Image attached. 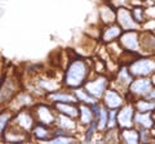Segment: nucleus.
Returning a JSON list of instances; mask_svg holds the SVG:
<instances>
[{
	"label": "nucleus",
	"instance_id": "nucleus-31",
	"mask_svg": "<svg viewBox=\"0 0 155 144\" xmlns=\"http://www.w3.org/2000/svg\"><path fill=\"white\" fill-rule=\"evenodd\" d=\"M96 133H97V125H96V121H94V122L89 124L88 126H85L83 140L85 143H91L92 140H93V136L96 135Z\"/></svg>",
	"mask_w": 155,
	"mask_h": 144
},
{
	"label": "nucleus",
	"instance_id": "nucleus-4",
	"mask_svg": "<svg viewBox=\"0 0 155 144\" xmlns=\"http://www.w3.org/2000/svg\"><path fill=\"white\" fill-rule=\"evenodd\" d=\"M153 83L150 77H133L132 83L128 86V92L125 94L127 102H134L138 98H145L153 89Z\"/></svg>",
	"mask_w": 155,
	"mask_h": 144
},
{
	"label": "nucleus",
	"instance_id": "nucleus-6",
	"mask_svg": "<svg viewBox=\"0 0 155 144\" xmlns=\"http://www.w3.org/2000/svg\"><path fill=\"white\" fill-rule=\"evenodd\" d=\"M132 80H133V76L129 72L127 64H120L118 71L115 72V75L111 76V79H110V88L118 90V92L125 95Z\"/></svg>",
	"mask_w": 155,
	"mask_h": 144
},
{
	"label": "nucleus",
	"instance_id": "nucleus-44",
	"mask_svg": "<svg viewBox=\"0 0 155 144\" xmlns=\"http://www.w3.org/2000/svg\"><path fill=\"white\" fill-rule=\"evenodd\" d=\"M154 33H155V32H154Z\"/></svg>",
	"mask_w": 155,
	"mask_h": 144
},
{
	"label": "nucleus",
	"instance_id": "nucleus-27",
	"mask_svg": "<svg viewBox=\"0 0 155 144\" xmlns=\"http://www.w3.org/2000/svg\"><path fill=\"white\" fill-rule=\"evenodd\" d=\"M72 92H74L75 97H76V99H78V102H79V103H84V104H89L91 105V104H93L96 102H98V99H96L94 97H92V95L87 92L83 86H81V88L74 89Z\"/></svg>",
	"mask_w": 155,
	"mask_h": 144
},
{
	"label": "nucleus",
	"instance_id": "nucleus-38",
	"mask_svg": "<svg viewBox=\"0 0 155 144\" xmlns=\"http://www.w3.org/2000/svg\"><path fill=\"white\" fill-rule=\"evenodd\" d=\"M150 80H151V83H153V85L155 86V72H154V74H153L151 76H150Z\"/></svg>",
	"mask_w": 155,
	"mask_h": 144
},
{
	"label": "nucleus",
	"instance_id": "nucleus-1",
	"mask_svg": "<svg viewBox=\"0 0 155 144\" xmlns=\"http://www.w3.org/2000/svg\"><path fill=\"white\" fill-rule=\"evenodd\" d=\"M92 75H93V70H92V62L89 59L81 58V57L71 58L67 62L64 72L62 86L70 90L81 88L92 77Z\"/></svg>",
	"mask_w": 155,
	"mask_h": 144
},
{
	"label": "nucleus",
	"instance_id": "nucleus-17",
	"mask_svg": "<svg viewBox=\"0 0 155 144\" xmlns=\"http://www.w3.org/2000/svg\"><path fill=\"white\" fill-rule=\"evenodd\" d=\"M54 126L62 129V130L69 131L70 134L76 135V133L79 131L80 125H79V122H78V120L74 118V117L66 116V114H62V113H57Z\"/></svg>",
	"mask_w": 155,
	"mask_h": 144
},
{
	"label": "nucleus",
	"instance_id": "nucleus-10",
	"mask_svg": "<svg viewBox=\"0 0 155 144\" xmlns=\"http://www.w3.org/2000/svg\"><path fill=\"white\" fill-rule=\"evenodd\" d=\"M116 23L123 28V31H141V25L138 22H136L132 11L128 7H120L116 9Z\"/></svg>",
	"mask_w": 155,
	"mask_h": 144
},
{
	"label": "nucleus",
	"instance_id": "nucleus-13",
	"mask_svg": "<svg viewBox=\"0 0 155 144\" xmlns=\"http://www.w3.org/2000/svg\"><path fill=\"white\" fill-rule=\"evenodd\" d=\"M125 102H127L125 95L118 92V90L110 88V86L106 89L105 94L102 95V98H101V103L107 109H119Z\"/></svg>",
	"mask_w": 155,
	"mask_h": 144
},
{
	"label": "nucleus",
	"instance_id": "nucleus-19",
	"mask_svg": "<svg viewBox=\"0 0 155 144\" xmlns=\"http://www.w3.org/2000/svg\"><path fill=\"white\" fill-rule=\"evenodd\" d=\"M30 134H31V138L35 139L36 142H49L51 139L54 136L53 127L47 126V125H43V124H39V122H36L34 125Z\"/></svg>",
	"mask_w": 155,
	"mask_h": 144
},
{
	"label": "nucleus",
	"instance_id": "nucleus-41",
	"mask_svg": "<svg viewBox=\"0 0 155 144\" xmlns=\"http://www.w3.org/2000/svg\"><path fill=\"white\" fill-rule=\"evenodd\" d=\"M4 75V74H3ZM3 75H0V83H2V79H3Z\"/></svg>",
	"mask_w": 155,
	"mask_h": 144
},
{
	"label": "nucleus",
	"instance_id": "nucleus-22",
	"mask_svg": "<svg viewBox=\"0 0 155 144\" xmlns=\"http://www.w3.org/2000/svg\"><path fill=\"white\" fill-rule=\"evenodd\" d=\"M133 122L136 129H150V130L155 124L151 112H136Z\"/></svg>",
	"mask_w": 155,
	"mask_h": 144
},
{
	"label": "nucleus",
	"instance_id": "nucleus-26",
	"mask_svg": "<svg viewBox=\"0 0 155 144\" xmlns=\"http://www.w3.org/2000/svg\"><path fill=\"white\" fill-rule=\"evenodd\" d=\"M13 116H14V112H12L9 108L5 107V108L0 109V140L3 139L4 131L8 127V125L11 124Z\"/></svg>",
	"mask_w": 155,
	"mask_h": 144
},
{
	"label": "nucleus",
	"instance_id": "nucleus-23",
	"mask_svg": "<svg viewBox=\"0 0 155 144\" xmlns=\"http://www.w3.org/2000/svg\"><path fill=\"white\" fill-rule=\"evenodd\" d=\"M119 140L122 143H130V144L140 143L138 129H136L134 126L127 129H119Z\"/></svg>",
	"mask_w": 155,
	"mask_h": 144
},
{
	"label": "nucleus",
	"instance_id": "nucleus-9",
	"mask_svg": "<svg viewBox=\"0 0 155 144\" xmlns=\"http://www.w3.org/2000/svg\"><path fill=\"white\" fill-rule=\"evenodd\" d=\"M38 99L35 98L30 90H19V92L14 95L13 99L8 103L7 108H9L12 112H17L19 109L23 108H32L36 104Z\"/></svg>",
	"mask_w": 155,
	"mask_h": 144
},
{
	"label": "nucleus",
	"instance_id": "nucleus-29",
	"mask_svg": "<svg viewBox=\"0 0 155 144\" xmlns=\"http://www.w3.org/2000/svg\"><path fill=\"white\" fill-rule=\"evenodd\" d=\"M102 134H104L102 142H106V143H116V142H120L119 140V127L106 129V130Z\"/></svg>",
	"mask_w": 155,
	"mask_h": 144
},
{
	"label": "nucleus",
	"instance_id": "nucleus-24",
	"mask_svg": "<svg viewBox=\"0 0 155 144\" xmlns=\"http://www.w3.org/2000/svg\"><path fill=\"white\" fill-rule=\"evenodd\" d=\"M57 113H62L66 116L78 118L79 116V104L75 103H54L53 104Z\"/></svg>",
	"mask_w": 155,
	"mask_h": 144
},
{
	"label": "nucleus",
	"instance_id": "nucleus-36",
	"mask_svg": "<svg viewBox=\"0 0 155 144\" xmlns=\"http://www.w3.org/2000/svg\"><path fill=\"white\" fill-rule=\"evenodd\" d=\"M109 3L115 9H118L120 7H128L129 8V0H109Z\"/></svg>",
	"mask_w": 155,
	"mask_h": 144
},
{
	"label": "nucleus",
	"instance_id": "nucleus-37",
	"mask_svg": "<svg viewBox=\"0 0 155 144\" xmlns=\"http://www.w3.org/2000/svg\"><path fill=\"white\" fill-rule=\"evenodd\" d=\"M145 98H147V99H150V100H155V86H153V89L150 90V93H149Z\"/></svg>",
	"mask_w": 155,
	"mask_h": 144
},
{
	"label": "nucleus",
	"instance_id": "nucleus-42",
	"mask_svg": "<svg viewBox=\"0 0 155 144\" xmlns=\"http://www.w3.org/2000/svg\"><path fill=\"white\" fill-rule=\"evenodd\" d=\"M142 2H143V3H145V2H146V0H142Z\"/></svg>",
	"mask_w": 155,
	"mask_h": 144
},
{
	"label": "nucleus",
	"instance_id": "nucleus-12",
	"mask_svg": "<svg viewBox=\"0 0 155 144\" xmlns=\"http://www.w3.org/2000/svg\"><path fill=\"white\" fill-rule=\"evenodd\" d=\"M12 122L16 125V126H18L19 129H22V130H25L27 133H31L34 125L36 124L31 108H23V109H19V111L14 112Z\"/></svg>",
	"mask_w": 155,
	"mask_h": 144
},
{
	"label": "nucleus",
	"instance_id": "nucleus-28",
	"mask_svg": "<svg viewBox=\"0 0 155 144\" xmlns=\"http://www.w3.org/2000/svg\"><path fill=\"white\" fill-rule=\"evenodd\" d=\"M107 116H109V109L102 104L101 111L98 113V116L96 118V125H97V131L104 133L107 129Z\"/></svg>",
	"mask_w": 155,
	"mask_h": 144
},
{
	"label": "nucleus",
	"instance_id": "nucleus-20",
	"mask_svg": "<svg viewBox=\"0 0 155 144\" xmlns=\"http://www.w3.org/2000/svg\"><path fill=\"white\" fill-rule=\"evenodd\" d=\"M141 54L155 55V33L141 31Z\"/></svg>",
	"mask_w": 155,
	"mask_h": 144
},
{
	"label": "nucleus",
	"instance_id": "nucleus-25",
	"mask_svg": "<svg viewBox=\"0 0 155 144\" xmlns=\"http://www.w3.org/2000/svg\"><path fill=\"white\" fill-rule=\"evenodd\" d=\"M136 112H154L155 111V100H150L147 98H138L133 102Z\"/></svg>",
	"mask_w": 155,
	"mask_h": 144
},
{
	"label": "nucleus",
	"instance_id": "nucleus-43",
	"mask_svg": "<svg viewBox=\"0 0 155 144\" xmlns=\"http://www.w3.org/2000/svg\"><path fill=\"white\" fill-rule=\"evenodd\" d=\"M106 2H109V0H106Z\"/></svg>",
	"mask_w": 155,
	"mask_h": 144
},
{
	"label": "nucleus",
	"instance_id": "nucleus-18",
	"mask_svg": "<svg viewBox=\"0 0 155 144\" xmlns=\"http://www.w3.org/2000/svg\"><path fill=\"white\" fill-rule=\"evenodd\" d=\"M98 18L101 25H110V23L116 22V9L111 5L109 2H105L102 4H100L98 7Z\"/></svg>",
	"mask_w": 155,
	"mask_h": 144
},
{
	"label": "nucleus",
	"instance_id": "nucleus-5",
	"mask_svg": "<svg viewBox=\"0 0 155 144\" xmlns=\"http://www.w3.org/2000/svg\"><path fill=\"white\" fill-rule=\"evenodd\" d=\"M35 121L39 124L47 125V126L53 127L56 124V117H57V112L53 104L48 103V102H36V104L31 108Z\"/></svg>",
	"mask_w": 155,
	"mask_h": 144
},
{
	"label": "nucleus",
	"instance_id": "nucleus-33",
	"mask_svg": "<svg viewBox=\"0 0 155 144\" xmlns=\"http://www.w3.org/2000/svg\"><path fill=\"white\" fill-rule=\"evenodd\" d=\"M138 133H140V143L155 142L153 134H151V130H150V129H138Z\"/></svg>",
	"mask_w": 155,
	"mask_h": 144
},
{
	"label": "nucleus",
	"instance_id": "nucleus-32",
	"mask_svg": "<svg viewBox=\"0 0 155 144\" xmlns=\"http://www.w3.org/2000/svg\"><path fill=\"white\" fill-rule=\"evenodd\" d=\"M78 142V135H58L53 136L48 143H75Z\"/></svg>",
	"mask_w": 155,
	"mask_h": 144
},
{
	"label": "nucleus",
	"instance_id": "nucleus-35",
	"mask_svg": "<svg viewBox=\"0 0 155 144\" xmlns=\"http://www.w3.org/2000/svg\"><path fill=\"white\" fill-rule=\"evenodd\" d=\"M145 14H146V20H155V3L145 7Z\"/></svg>",
	"mask_w": 155,
	"mask_h": 144
},
{
	"label": "nucleus",
	"instance_id": "nucleus-16",
	"mask_svg": "<svg viewBox=\"0 0 155 144\" xmlns=\"http://www.w3.org/2000/svg\"><path fill=\"white\" fill-rule=\"evenodd\" d=\"M123 33V28L120 27L118 23H110V25H105L101 27L100 33V40L104 44H109V42L116 41Z\"/></svg>",
	"mask_w": 155,
	"mask_h": 144
},
{
	"label": "nucleus",
	"instance_id": "nucleus-34",
	"mask_svg": "<svg viewBox=\"0 0 155 144\" xmlns=\"http://www.w3.org/2000/svg\"><path fill=\"white\" fill-rule=\"evenodd\" d=\"M116 116H118V109H109V116H107V129L118 127V124H116Z\"/></svg>",
	"mask_w": 155,
	"mask_h": 144
},
{
	"label": "nucleus",
	"instance_id": "nucleus-15",
	"mask_svg": "<svg viewBox=\"0 0 155 144\" xmlns=\"http://www.w3.org/2000/svg\"><path fill=\"white\" fill-rule=\"evenodd\" d=\"M44 99L51 104H54V103H75V104H79L74 92L70 90V89H67V90L58 89V90H54V92H51V93L45 94Z\"/></svg>",
	"mask_w": 155,
	"mask_h": 144
},
{
	"label": "nucleus",
	"instance_id": "nucleus-11",
	"mask_svg": "<svg viewBox=\"0 0 155 144\" xmlns=\"http://www.w3.org/2000/svg\"><path fill=\"white\" fill-rule=\"evenodd\" d=\"M134 105L133 102H125L122 107L118 109V116H116V124L119 129H127L134 126Z\"/></svg>",
	"mask_w": 155,
	"mask_h": 144
},
{
	"label": "nucleus",
	"instance_id": "nucleus-3",
	"mask_svg": "<svg viewBox=\"0 0 155 144\" xmlns=\"http://www.w3.org/2000/svg\"><path fill=\"white\" fill-rule=\"evenodd\" d=\"M127 67L133 77H150L155 72V55L140 54Z\"/></svg>",
	"mask_w": 155,
	"mask_h": 144
},
{
	"label": "nucleus",
	"instance_id": "nucleus-14",
	"mask_svg": "<svg viewBox=\"0 0 155 144\" xmlns=\"http://www.w3.org/2000/svg\"><path fill=\"white\" fill-rule=\"evenodd\" d=\"M30 136H31L30 133H27L25 130H22V129H19L18 126H16V125L11 121V124L8 125V127L5 129V131H4L2 142H7V143H23V142L30 140Z\"/></svg>",
	"mask_w": 155,
	"mask_h": 144
},
{
	"label": "nucleus",
	"instance_id": "nucleus-8",
	"mask_svg": "<svg viewBox=\"0 0 155 144\" xmlns=\"http://www.w3.org/2000/svg\"><path fill=\"white\" fill-rule=\"evenodd\" d=\"M118 41L124 52L141 54V31L137 30L123 31Z\"/></svg>",
	"mask_w": 155,
	"mask_h": 144
},
{
	"label": "nucleus",
	"instance_id": "nucleus-30",
	"mask_svg": "<svg viewBox=\"0 0 155 144\" xmlns=\"http://www.w3.org/2000/svg\"><path fill=\"white\" fill-rule=\"evenodd\" d=\"M133 14V18L136 20V22H138L140 25L142 26V23L146 21V14H145V7L143 5H138V7H133L130 8Z\"/></svg>",
	"mask_w": 155,
	"mask_h": 144
},
{
	"label": "nucleus",
	"instance_id": "nucleus-7",
	"mask_svg": "<svg viewBox=\"0 0 155 144\" xmlns=\"http://www.w3.org/2000/svg\"><path fill=\"white\" fill-rule=\"evenodd\" d=\"M94 75H96L94 77L93 79L91 77L85 83V85L83 88L92 95V97L101 100L102 95L106 92V89L110 86V79L111 77L109 75H97V74H94Z\"/></svg>",
	"mask_w": 155,
	"mask_h": 144
},
{
	"label": "nucleus",
	"instance_id": "nucleus-2",
	"mask_svg": "<svg viewBox=\"0 0 155 144\" xmlns=\"http://www.w3.org/2000/svg\"><path fill=\"white\" fill-rule=\"evenodd\" d=\"M19 90H22V84L16 74L5 72L0 83V109L5 108Z\"/></svg>",
	"mask_w": 155,
	"mask_h": 144
},
{
	"label": "nucleus",
	"instance_id": "nucleus-39",
	"mask_svg": "<svg viewBox=\"0 0 155 144\" xmlns=\"http://www.w3.org/2000/svg\"><path fill=\"white\" fill-rule=\"evenodd\" d=\"M151 134H153V136H154V140H155V124H154V126L151 127Z\"/></svg>",
	"mask_w": 155,
	"mask_h": 144
},
{
	"label": "nucleus",
	"instance_id": "nucleus-21",
	"mask_svg": "<svg viewBox=\"0 0 155 144\" xmlns=\"http://www.w3.org/2000/svg\"><path fill=\"white\" fill-rule=\"evenodd\" d=\"M76 120H78V122H79L80 126H84V127L96 121L93 111H92L89 104L79 103V116H78Z\"/></svg>",
	"mask_w": 155,
	"mask_h": 144
},
{
	"label": "nucleus",
	"instance_id": "nucleus-40",
	"mask_svg": "<svg viewBox=\"0 0 155 144\" xmlns=\"http://www.w3.org/2000/svg\"><path fill=\"white\" fill-rule=\"evenodd\" d=\"M151 114H153V118H154V121H155V111H154Z\"/></svg>",
	"mask_w": 155,
	"mask_h": 144
}]
</instances>
